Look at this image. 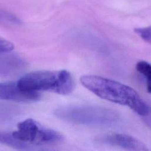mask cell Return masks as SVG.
Returning a JSON list of instances; mask_svg holds the SVG:
<instances>
[{
	"label": "cell",
	"mask_w": 151,
	"mask_h": 151,
	"mask_svg": "<svg viewBox=\"0 0 151 151\" xmlns=\"http://www.w3.org/2000/svg\"><path fill=\"white\" fill-rule=\"evenodd\" d=\"M83 86L104 100L129 107L139 115H150L149 105L133 88L115 80L96 75L81 77Z\"/></svg>",
	"instance_id": "cell-1"
},
{
	"label": "cell",
	"mask_w": 151,
	"mask_h": 151,
	"mask_svg": "<svg viewBox=\"0 0 151 151\" xmlns=\"http://www.w3.org/2000/svg\"><path fill=\"white\" fill-rule=\"evenodd\" d=\"M17 83L24 91H48L63 95L71 93L74 88V79L65 70L32 71L23 76Z\"/></svg>",
	"instance_id": "cell-2"
},
{
	"label": "cell",
	"mask_w": 151,
	"mask_h": 151,
	"mask_svg": "<svg viewBox=\"0 0 151 151\" xmlns=\"http://www.w3.org/2000/svg\"><path fill=\"white\" fill-rule=\"evenodd\" d=\"M54 114L64 121L92 126L113 124L119 119L118 113L112 109L91 105L61 106L55 110Z\"/></svg>",
	"instance_id": "cell-3"
},
{
	"label": "cell",
	"mask_w": 151,
	"mask_h": 151,
	"mask_svg": "<svg viewBox=\"0 0 151 151\" xmlns=\"http://www.w3.org/2000/svg\"><path fill=\"white\" fill-rule=\"evenodd\" d=\"M11 134L15 139L35 146L57 144L64 140L60 133L45 127L32 119L19 122L17 130Z\"/></svg>",
	"instance_id": "cell-4"
},
{
	"label": "cell",
	"mask_w": 151,
	"mask_h": 151,
	"mask_svg": "<svg viewBox=\"0 0 151 151\" xmlns=\"http://www.w3.org/2000/svg\"><path fill=\"white\" fill-rule=\"evenodd\" d=\"M40 98L38 92L21 90L17 82L0 83V100L31 103L37 101Z\"/></svg>",
	"instance_id": "cell-5"
},
{
	"label": "cell",
	"mask_w": 151,
	"mask_h": 151,
	"mask_svg": "<svg viewBox=\"0 0 151 151\" xmlns=\"http://www.w3.org/2000/svg\"><path fill=\"white\" fill-rule=\"evenodd\" d=\"M96 140L100 143L120 147L123 149L134 151H147L148 149L142 142L125 134L114 133L100 136Z\"/></svg>",
	"instance_id": "cell-6"
},
{
	"label": "cell",
	"mask_w": 151,
	"mask_h": 151,
	"mask_svg": "<svg viewBox=\"0 0 151 151\" xmlns=\"http://www.w3.org/2000/svg\"><path fill=\"white\" fill-rule=\"evenodd\" d=\"M27 63L19 55L9 52L0 53V76L12 77L25 69Z\"/></svg>",
	"instance_id": "cell-7"
},
{
	"label": "cell",
	"mask_w": 151,
	"mask_h": 151,
	"mask_svg": "<svg viewBox=\"0 0 151 151\" xmlns=\"http://www.w3.org/2000/svg\"><path fill=\"white\" fill-rule=\"evenodd\" d=\"M0 143L9 146L13 148L25 150H42L37 147L35 146H32L22 142H20L15 139L12 135L11 132H5L0 130Z\"/></svg>",
	"instance_id": "cell-8"
},
{
	"label": "cell",
	"mask_w": 151,
	"mask_h": 151,
	"mask_svg": "<svg viewBox=\"0 0 151 151\" xmlns=\"http://www.w3.org/2000/svg\"><path fill=\"white\" fill-rule=\"evenodd\" d=\"M136 69L137 71L145 79L146 84V88L149 93H150V74L151 66L150 64L146 61H140L136 64Z\"/></svg>",
	"instance_id": "cell-9"
},
{
	"label": "cell",
	"mask_w": 151,
	"mask_h": 151,
	"mask_svg": "<svg viewBox=\"0 0 151 151\" xmlns=\"http://www.w3.org/2000/svg\"><path fill=\"white\" fill-rule=\"evenodd\" d=\"M134 32L138 34L146 42L150 43L151 42V27L150 26L143 28H136Z\"/></svg>",
	"instance_id": "cell-10"
},
{
	"label": "cell",
	"mask_w": 151,
	"mask_h": 151,
	"mask_svg": "<svg viewBox=\"0 0 151 151\" xmlns=\"http://www.w3.org/2000/svg\"><path fill=\"white\" fill-rule=\"evenodd\" d=\"M0 22L12 24H19L21 21L15 16L5 12L0 11Z\"/></svg>",
	"instance_id": "cell-11"
},
{
	"label": "cell",
	"mask_w": 151,
	"mask_h": 151,
	"mask_svg": "<svg viewBox=\"0 0 151 151\" xmlns=\"http://www.w3.org/2000/svg\"><path fill=\"white\" fill-rule=\"evenodd\" d=\"M14 48V45L11 41L0 37V53L12 51Z\"/></svg>",
	"instance_id": "cell-12"
}]
</instances>
